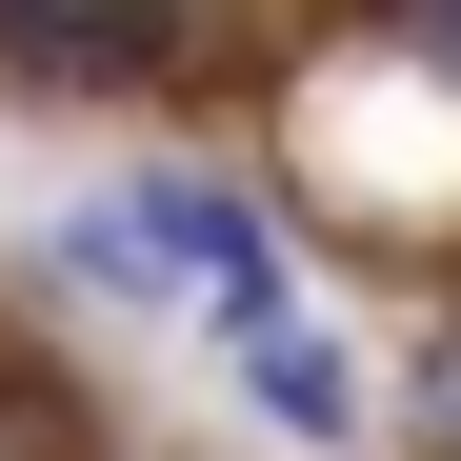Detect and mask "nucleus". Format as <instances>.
I'll return each mask as SVG.
<instances>
[{"label": "nucleus", "mask_w": 461, "mask_h": 461, "mask_svg": "<svg viewBox=\"0 0 461 461\" xmlns=\"http://www.w3.org/2000/svg\"><path fill=\"white\" fill-rule=\"evenodd\" d=\"M241 381H261V421H301V441H361V361H341V341H301V321H281V341H241Z\"/></svg>", "instance_id": "obj_3"}, {"label": "nucleus", "mask_w": 461, "mask_h": 461, "mask_svg": "<svg viewBox=\"0 0 461 461\" xmlns=\"http://www.w3.org/2000/svg\"><path fill=\"white\" fill-rule=\"evenodd\" d=\"M421 461H461V341L421 361Z\"/></svg>", "instance_id": "obj_4"}, {"label": "nucleus", "mask_w": 461, "mask_h": 461, "mask_svg": "<svg viewBox=\"0 0 461 461\" xmlns=\"http://www.w3.org/2000/svg\"><path fill=\"white\" fill-rule=\"evenodd\" d=\"M121 241H140V261H181L221 341H281V321H301V281H281V241H261V201H241V181H201V161L140 181V201H121Z\"/></svg>", "instance_id": "obj_1"}, {"label": "nucleus", "mask_w": 461, "mask_h": 461, "mask_svg": "<svg viewBox=\"0 0 461 461\" xmlns=\"http://www.w3.org/2000/svg\"><path fill=\"white\" fill-rule=\"evenodd\" d=\"M402 60H441V81H461V0H441V21H402Z\"/></svg>", "instance_id": "obj_5"}, {"label": "nucleus", "mask_w": 461, "mask_h": 461, "mask_svg": "<svg viewBox=\"0 0 461 461\" xmlns=\"http://www.w3.org/2000/svg\"><path fill=\"white\" fill-rule=\"evenodd\" d=\"M161 21H0V81H41V101H121V81H161Z\"/></svg>", "instance_id": "obj_2"}]
</instances>
